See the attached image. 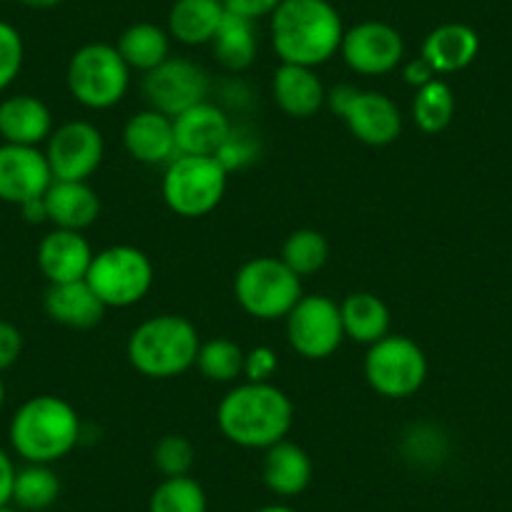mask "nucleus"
I'll return each instance as SVG.
<instances>
[{"label":"nucleus","mask_w":512,"mask_h":512,"mask_svg":"<svg viewBox=\"0 0 512 512\" xmlns=\"http://www.w3.org/2000/svg\"><path fill=\"white\" fill-rule=\"evenodd\" d=\"M216 427L244 450H269L294 427V402L274 382H241L216 405Z\"/></svg>","instance_id":"1"},{"label":"nucleus","mask_w":512,"mask_h":512,"mask_svg":"<svg viewBox=\"0 0 512 512\" xmlns=\"http://www.w3.org/2000/svg\"><path fill=\"white\" fill-rule=\"evenodd\" d=\"M269 18L274 53L282 63L319 68L342 48L344 23L329 0H282Z\"/></svg>","instance_id":"2"},{"label":"nucleus","mask_w":512,"mask_h":512,"mask_svg":"<svg viewBox=\"0 0 512 512\" xmlns=\"http://www.w3.org/2000/svg\"><path fill=\"white\" fill-rule=\"evenodd\" d=\"M83 437L76 407L56 395H36L23 402L11 417L8 440L23 462L56 465L71 455Z\"/></svg>","instance_id":"3"},{"label":"nucleus","mask_w":512,"mask_h":512,"mask_svg":"<svg viewBox=\"0 0 512 512\" xmlns=\"http://www.w3.org/2000/svg\"><path fill=\"white\" fill-rule=\"evenodd\" d=\"M201 337L181 314H156L128 334L126 359L149 379H174L196 367Z\"/></svg>","instance_id":"4"},{"label":"nucleus","mask_w":512,"mask_h":512,"mask_svg":"<svg viewBox=\"0 0 512 512\" xmlns=\"http://www.w3.org/2000/svg\"><path fill=\"white\" fill-rule=\"evenodd\" d=\"M302 297V277H297L279 256H254L234 274L236 304L259 322L284 319Z\"/></svg>","instance_id":"5"},{"label":"nucleus","mask_w":512,"mask_h":512,"mask_svg":"<svg viewBox=\"0 0 512 512\" xmlns=\"http://www.w3.org/2000/svg\"><path fill=\"white\" fill-rule=\"evenodd\" d=\"M66 86L88 111H108L126 98L131 68L111 43H86L68 61Z\"/></svg>","instance_id":"6"},{"label":"nucleus","mask_w":512,"mask_h":512,"mask_svg":"<svg viewBox=\"0 0 512 512\" xmlns=\"http://www.w3.org/2000/svg\"><path fill=\"white\" fill-rule=\"evenodd\" d=\"M229 186V171L216 161V156L179 154L164 166L161 196L169 211L181 219L209 216L224 201Z\"/></svg>","instance_id":"7"},{"label":"nucleus","mask_w":512,"mask_h":512,"mask_svg":"<svg viewBox=\"0 0 512 512\" xmlns=\"http://www.w3.org/2000/svg\"><path fill=\"white\" fill-rule=\"evenodd\" d=\"M156 269L144 249L131 244H113L96 251L86 274L88 287L106 304V309L136 307L149 297Z\"/></svg>","instance_id":"8"},{"label":"nucleus","mask_w":512,"mask_h":512,"mask_svg":"<svg viewBox=\"0 0 512 512\" xmlns=\"http://www.w3.org/2000/svg\"><path fill=\"white\" fill-rule=\"evenodd\" d=\"M362 369L369 390L379 397L407 400L425 387L430 364L425 349L415 339L390 332L379 342L369 344Z\"/></svg>","instance_id":"9"},{"label":"nucleus","mask_w":512,"mask_h":512,"mask_svg":"<svg viewBox=\"0 0 512 512\" xmlns=\"http://www.w3.org/2000/svg\"><path fill=\"white\" fill-rule=\"evenodd\" d=\"M327 108L342 118L349 134L364 146L382 149L402 136L405 118L387 93L362 91L349 83H339L327 91Z\"/></svg>","instance_id":"10"},{"label":"nucleus","mask_w":512,"mask_h":512,"mask_svg":"<svg viewBox=\"0 0 512 512\" xmlns=\"http://www.w3.org/2000/svg\"><path fill=\"white\" fill-rule=\"evenodd\" d=\"M284 329L289 347L309 362L329 359L347 339L339 304L327 294H304L284 317Z\"/></svg>","instance_id":"11"},{"label":"nucleus","mask_w":512,"mask_h":512,"mask_svg":"<svg viewBox=\"0 0 512 512\" xmlns=\"http://www.w3.org/2000/svg\"><path fill=\"white\" fill-rule=\"evenodd\" d=\"M146 103L164 116L176 118L201 101H209L211 78L204 66L191 58H174L144 73L141 81Z\"/></svg>","instance_id":"12"},{"label":"nucleus","mask_w":512,"mask_h":512,"mask_svg":"<svg viewBox=\"0 0 512 512\" xmlns=\"http://www.w3.org/2000/svg\"><path fill=\"white\" fill-rule=\"evenodd\" d=\"M46 159L53 179L58 181H88L103 164L106 141L101 128L91 121H66L46 141Z\"/></svg>","instance_id":"13"},{"label":"nucleus","mask_w":512,"mask_h":512,"mask_svg":"<svg viewBox=\"0 0 512 512\" xmlns=\"http://www.w3.org/2000/svg\"><path fill=\"white\" fill-rule=\"evenodd\" d=\"M339 53L349 71L359 76H387L405 63V38L390 23L362 21L352 28H344Z\"/></svg>","instance_id":"14"},{"label":"nucleus","mask_w":512,"mask_h":512,"mask_svg":"<svg viewBox=\"0 0 512 512\" xmlns=\"http://www.w3.org/2000/svg\"><path fill=\"white\" fill-rule=\"evenodd\" d=\"M53 184L51 166L41 146L0 144V201L23 206L46 196Z\"/></svg>","instance_id":"15"},{"label":"nucleus","mask_w":512,"mask_h":512,"mask_svg":"<svg viewBox=\"0 0 512 512\" xmlns=\"http://www.w3.org/2000/svg\"><path fill=\"white\" fill-rule=\"evenodd\" d=\"M93 251L91 241L83 236V231L51 229L41 239L36 249V262L48 284H68L86 279L91 269Z\"/></svg>","instance_id":"16"},{"label":"nucleus","mask_w":512,"mask_h":512,"mask_svg":"<svg viewBox=\"0 0 512 512\" xmlns=\"http://www.w3.org/2000/svg\"><path fill=\"white\" fill-rule=\"evenodd\" d=\"M123 149L134 161L146 166H166L179 156L174 139V118L144 108L123 126Z\"/></svg>","instance_id":"17"},{"label":"nucleus","mask_w":512,"mask_h":512,"mask_svg":"<svg viewBox=\"0 0 512 512\" xmlns=\"http://www.w3.org/2000/svg\"><path fill=\"white\" fill-rule=\"evenodd\" d=\"M231 116L216 101H201L174 118L176 151L186 156H216L231 131Z\"/></svg>","instance_id":"18"},{"label":"nucleus","mask_w":512,"mask_h":512,"mask_svg":"<svg viewBox=\"0 0 512 512\" xmlns=\"http://www.w3.org/2000/svg\"><path fill=\"white\" fill-rule=\"evenodd\" d=\"M53 134V113L46 101L31 93H16L0 101L3 144L41 146Z\"/></svg>","instance_id":"19"},{"label":"nucleus","mask_w":512,"mask_h":512,"mask_svg":"<svg viewBox=\"0 0 512 512\" xmlns=\"http://www.w3.org/2000/svg\"><path fill=\"white\" fill-rule=\"evenodd\" d=\"M272 98L289 118H312L327 106V88L314 68L282 63L272 78Z\"/></svg>","instance_id":"20"},{"label":"nucleus","mask_w":512,"mask_h":512,"mask_svg":"<svg viewBox=\"0 0 512 512\" xmlns=\"http://www.w3.org/2000/svg\"><path fill=\"white\" fill-rule=\"evenodd\" d=\"M43 309H46L51 322L68 329H78V332L98 327L108 312L106 304L96 297L86 279L68 284H48Z\"/></svg>","instance_id":"21"},{"label":"nucleus","mask_w":512,"mask_h":512,"mask_svg":"<svg viewBox=\"0 0 512 512\" xmlns=\"http://www.w3.org/2000/svg\"><path fill=\"white\" fill-rule=\"evenodd\" d=\"M43 201H46L48 224H53V229L86 231L101 216V199L88 181L53 179Z\"/></svg>","instance_id":"22"},{"label":"nucleus","mask_w":512,"mask_h":512,"mask_svg":"<svg viewBox=\"0 0 512 512\" xmlns=\"http://www.w3.org/2000/svg\"><path fill=\"white\" fill-rule=\"evenodd\" d=\"M480 53V36L465 23H442L427 33L420 56L435 68L437 76L465 71Z\"/></svg>","instance_id":"23"},{"label":"nucleus","mask_w":512,"mask_h":512,"mask_svg":"<svg viewBox=\"0 0 512 512\" xmlns=\"http://www.w3.org/2000/svg\"><path fill=\"white\" fill-rule=\"evenodd\" d=\"M264 485L279 497H297L309 487L314 477V462L302 445L282 440L264 450L262 460Z\"/></svg>","instance_id":"24"},{"label":"nucleus","mask_w":512,"mask_h":512,"mask_svg":"<svg viewBox=\"0 0 512 512\" xmlns=\"http://www.w3.org/2000/svg\"><path fill=\"white\" fill-rule=\"evenodd\" d=\"M224 16L226 8L221 0H176L169 11L166 31L171 41L184 46H209Z\"/></svg>","instance_id":"25"},{"label":"nucleus","mask_w":512,"mask_h":512,"mask_svg":"<svg viewBox=\"0 0 512 512\" xmlns=\"http://www.w3.org/2000/svg\"><path fill=\"white\" fill-rule=\"evenodd\" d=\"M211 53L216 63L231 76L249 71L259 53V36H256V21H249L244 16H234L226 11L219 31L211 38Z\"/></svg>","instance_id":"26"},{"label":"nucleus","mask_w":512,"mask_h":512,"mask_svg":"<svg viewBox=\"0 0 512 512\" xmlns=\"http://www.w3.org/2000/svg\"><path fill=\"white\" fill-rule=\"evenodd\" d=\"M339 312H342V327L344 337L352 342L369 344L379 342L382 337L390 334L392 314L390 307L372 292H352L339 302Z\"/></svg>","instance_id":"27"},{"label":"nucleus","mask_w":512,"mask_h":512,"mask_svg":"<svg viewBox=\"0 0 512 512\" xmlns=\"http://www.w3.org/2000/svg\"><path fill=\"white\" fill-rule=\"evenodd\" d=\"M116 48L131 71L149 73L171 58V36L156 23H134L118 36Z\"/></svg>","instance_id":"28"},{"label":"nucleus","mask_w":512,"mask_h":512,"mask_svg":"<svg viewBox=\"0 0 512 512\" xmlns=\"http://www.w3.org/2000/svg\"><path fill=\"white\" fill-rule=\"evenodd\" d=\"M58 495H61V480H58L53 465L26 462L16 470L11 505H16L21 512L48 510L58 500Z\"/></svg>","instance_id":"29"},{"label":"nucleus","mask_w":512,"mask_h":512,"mask_svg":"<svg viewBox=\"0 0 512 512\" xmlns=\"http://www.w3.org/2000/svg\"><path fill=\"white\" fill-rule=\"evenodd\" d=\"M455 118V93L442 78L417 88L412 98V121L422 134H440Z\"/></svg>","instance_id":"30"},{"label":"nucleus","mask_w":512,"mask_h":512,"mask_svg":"<svg viewBox=\"0 0 512 512\" xmlns=\"http://www.w3.org/2000/svg\"><path fill=\"white\" fill-rule=\"evenodd\" d=\"M284 264L292 269L297 277H312L322 272L329 262V241L317 229H297L284 239L282 254Z\"/></svg>","instance_id":"31"},{"label":"nucleus","mask_w":512,"mask_h":512,"mask_svg":"<svg viewBox=\"0 0 512 512\" xmlns=\"http://www.w3.org/2000/svg\"><path fill=\"white\" fill-rule=\"evenodd\" d=\"M196 369L201 377L216 384H231L244 377V349L229 337H214L209 342H201Z\"/></svg>","instance_id":"32"},{"label":"nucleus","mask_w":512,"mask_h":512,"mask_svg":"<svg viewBox=\"0 0 512 512\" xmlns=\"http://www.w3.org/2000/svg\"><path fill=\"white\" fill-rule=\"evenodd\" d=\"M149 512H209V497L191 475L164 477L151 492Z\"/></svg>","instance_id":"33"},{"label":"nucleus","mask_w":512,"mask_h":512,"mask_svg":"<svg viewBox=\"0 0 512 512\" xmlns=\"http://www.w3.org/2000/svg\"><path fill=\"white\" fill-rule=\"evenodd\" d=\"M259 159H262V139H259V131L254 126H249V123H231L229 136L224 139L221 149L216 151V161L231 176L234 171H244L249 166H254Z\"/></svg>","instance_id":"34"},{"label":"nucleus","mask_w":512,"mask_h":512,"mask_svg":"<svg viewBox=\"0 0 512 512\" xmlns=\"http://www.w3.org/2000/svg\"><path fill=\"white\" fill-rule=\"evenodd\" d=\"M151 460H154V467L164 477L191 475V467L196 462V447L186 435L171 432V435H164L156 442Z\"/></svg>","instance_id":"35"},{"label":"nucleus","mask_w":512,"mask_h":512,"mask_svg":"<svg viewBox=\"0 0 512 512\" xmlns=\"http://www.w3.org/2000/svg\"><path fill=\"white\" fill-rule=\"evenodd\" d=\"M23 61H26V46L21 33L11 23L0 21V93L11 88L21 73Z\"/></svg>","instance_id":"36"},{"label":"nucleus","mask_w":512,"mask_h":512,"mask_svg":"<svg viewBox=\"0 0 512 512\" xmlns=\"http://www.w3.org/2000/svg\"><path fill=\"white\" fill-rule=\"evenodd\" d=\"M432 450L445 452V440L437 435V430H432V427L427 425L410 427V432H407L405 440H402V452H405V457L415 460L417 465H432V462L440 460Z\"/></svg>","instance_id":"37"},{"label":"nucleus","mask_w":512,"mask_h":512,"mask_svg":"<svg viewBox=\"0 0 512 512\" xmlns=\"http://www.w3.org/2000/svg\"><path fill=\"white\" fill-rule=\"evenodd\" d=\"M279 369V354L267 344L251 347L244 352V379L246 382H272Z\"/></svg>","instance_id":"38"},{"label":"nucleus","mask_w":512,"mask_h":512,"mask_svg":"<svg viewBox=\"0 0 512 512\" xmlns=\"http://www.w3.org/2000/svg\"><path fill=\"white\" fill-rule=\"evenodd\" d=\"M219 106L224 108L229 116L231 113H246L254 106V93L249 91V86H246L241 78L231 76L219 86Z\"/></svg>","instance_id":"39"},{"label":"nucleus","mask_w":512,"mask_h":512,"mask_svg":"<svg viewBox=\"0 0 512 512\" xmlns=\"http://www.w3.org/2000/svg\"><path fill=\"white\" fill-rule=\"evenodd\" d=\"M23 354V332L13 322L0 319V374L11 369Z\"/></svg>","instance_id":"40"},{"label":"nucleus","mask_w":512,"mask_h":512,"mask_svg":"<svg viewBox=\"0 0 512 512\" xmlns=\"http://www.w3.org/2000/svg\"><path fill=\"white\" fill-rule=\"evenodd\" d=\"M224 8L234 16H244L249 21H259L264 16H272L279 6H282V0H221Z\"/></svg>","instance_id":"41"},{"label":"nucleus","mask_w":512,"mask_h":512,"mask_svg":"<svg viewBox=\"0 0 512 512\" xmlns=\"http://www.w3.org/2000/svg\"><path fill=\"white\" fill-rule=\"evenodd\" d=\"M402 78H405L407 86H412L417 91V88L427 86V83H432L435 78H440L435 73V68L430 66V63L425 61L422 56L412 58V61H407L405 66H402Z\"/></svg>","instance_id":"42"},{"label":"nucleus","mask_w":512,"mask_h":512,"mask_svg":"<svg viewBox=\"0 0 512 512\" xmlns=\"http://www.w3.org/2000/svg\"><path fill=\"white\" fill-rule=\"evenodd\" d=\"M16 462L6 447H0V507L11 505L13 482H16Z\"/></svg>","instance_id":"43"},{"label":"nucleus","mask_w":512,"mask_h":512,"mask_svg":"<svg viewBox=\"0 0 512 512\" xmlns=\"http://www.w3.org/2000/svg\"><path fill=\"white\" fill-rule=\"evenodd\" d=\"M21 209V216L28 221V224H46L48 221V211H46V201L41 199H33V201H26L23 206H18Z\"/></svg>","instance_id":"44"},{"label":"nucleus","mask_w":512,"mask_h":512,"mask_svg":"<svg viewBox=\"0 0 512 512\" xmlns=\"http://www.w3.org/2000/svg\"><path fill=\"white\" fill-rule=\"evenodd\" d=\"M18 3H23L28 8H36V11H48V8L61 6L63 0H18Z\"/></svg>","instance_id":"45"},{"label":"nucleus","mask_w":512,"mask_h":512,"mask_svg":"<svg viewBox=\"0 0 512 512\" xmlns=\"http://www.w3.org/2000/svg\"><path fill=\"white\" fill-rule=\"evenodd\" d=\"M254 512H297V510H294V507H289V505H264V507H259V510H254Z\"/></svg>","instance_id":"46"},{"label":"nucleus","mask_w":512,"mask_h":512,"mask_svg":"<svg viewBox=\"0 0 512 512\" xmlns=\"http://www.w3.org/2000/svg\"><path fill=\"white\" fill-rule=\"evenodd\" d=\"M6 405V382H3V374H0V410Z\"/></svg>","instance_id":"47"},{"label":"nucleus","mask_w":512,"mask_h":512,"mask_svg":"<svg viewBox=\"0 0 512 512\" xmlns=\"http://www.w3.org/2000/svg\"><path fill=\"white\" fill-rule=\"evenodd\" d=\"M0 512H21V510H18L16 505H6V507H0Z\"/></svg>","instance_id":"48"}]
</instances>
